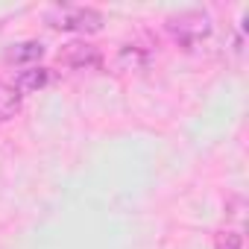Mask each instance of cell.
I'll use <instances>...</instances> for the list:
<instances>
[{
	"mask_svg": "<svg viewBox=\"0 0 249 249\" xmlns=\"http://www.w3.org/2000/svg\"><path fill=\"white\" fill-rule=\"evenodd\" d=\"M167 30L182 47H196L202 38L211 36V18L202 9H185L167 21Z\"/></svg>",
	"mask_w": 249,
	"mask_h": 249,
	"instance_id": "1",
	"label": "cell"
},
{
	"mask_svg": "<svg viewBox=\"0 0 249 249\" xmlns=\"http://www.w3.org/2000/svg\"><path fill=\"white\" fill-rule=\"evenodd\" d=\"M50 27L65 33H100L103 15L91 6H59L50 15Z\"/></svg>",
	"mask_w": 249,
	"mask_h": 249,
	"instance_id": "2",
	"label": "cell"
},
{
	"mask_svg": "<svg viewBox=\"0 0 249 249\" xmlns=\"http://www.w3.org/2000/svg\"><path fill=\"white\" fill-rule=\"evenodd\" d=\"M56 62L62 68H73V71H91V68H103V56L94 44L88 41H71L56 53Z\"/></svg>",
	"mask_w": 249,
	"mask_h": 249,
	"instance_id": "3",
	"label": "cell"
},
{
	"mask_svg": "<svg viewBox=\"0 0 249 249\" xmlns=\"http://www.w3.org/2000/svg\"><path fill=\"white\" fill-rule=\"evenodd\" d=\"M50 82V71L47 68H27V71H21L18 76H15V88H18V94L24 97V94H36V91H41L44 85Z\"/></svg>",
	"mask_w": 249,
	"mask_h": 249,
	"instance_id": "4",
	"label": "cell"
},
{
	"mask_svg": "<svg viewBox=\"0 0 249 249\" xmlns=\"http://www.w3.org/2000/svg\"><path fill=\"white\" fill-rule=\"evenodd\" d=\"M44 56V44L41 41H18L6 50V62L9 65H30V62H38Z\"/></svg>",
	"mask_w": 249,
	"mask_h": 249,
	"instance_id": "5",
	"label": "cell"
},
{
	"mask_svg": "<svg viewBox=\"0 0 249 249\" xmlns=\"http://www.w3.org/2000/svg\"><path fill=\"white\" fill-rule=\"evenodd\" d=\"M21 94L12 82H0V123H6L12 120L18 111H21Z\"/></svg>",
	"mask_w": 249,
	"mask_h": 249,
	"instance_id": "6",
	"label": "cell"
},
{
	"mask_svg": "<svg viewBox=\"0 0 249 249\" xmlns=\"http://www.w3.org/2000/svg\"><path fill=\"white\" fill-rule=\"evenodd\" d=\"M150 62V53L138 44H123L120 47V56H117V65L123 71H141L144 65Z\"/></svg>",
	"mask_w": 249,
	"mask_h": 249,
	"instance_id": "7",
	"label": "cell"
},
{
	"mask_svg": "<svg viewBox=\"0 0 249 249\" xmlns=\"http://www.w3.org/2000/svg\"><path fill=\"white\" fill-rule=\"evenodd\" d=\"M214 249H243V240L237 231H220L214 240Z\"/></svg>",
	"mask_w": 249,
	"mask_h": 249,
	"instance_id": "8",
	"label": "cell"
}]
</instances>
